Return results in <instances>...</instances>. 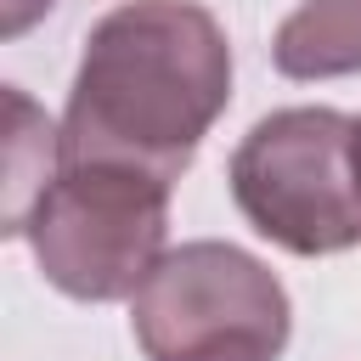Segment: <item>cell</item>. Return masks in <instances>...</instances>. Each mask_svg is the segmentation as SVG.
<instances>
[{"label":"cell","mask_w":361,"mask_h":361,"mask_svg":"<svg viewBox=\"0 0 361 361\" xmlns=\"http://www.w3.org/2000/svg\"><path fill=\"white\" fill-rule=\"evenodd\" d=\"M237 214L299 259L344 254L361 243V180H355V118L338 107H276L265 113L226 164Z\"/></svg>","instance_id":"obj_2"},{"label":"cell","mask_w":361,"mask_h":361,"mask_svg":"<svg viewBox=\"0 0 361 361\" xmlns=\"http://www.w3.org/2000/svg\"><path fill=\"white\" fill-rule=\"evenodd\" d=\"M23 237L56 293L79 305L135 299L169 254V180L118 164H62Z\"/></svg>","instance_id":"obj_4"},{"label":"cell","mask_w":361,"mask_h":361,"mask_svg":"<svg viewBox=\"0 0 361 361\" xmlns=\"http://www.w3.org/2000/svg\"><path fill=\"white\" fill-rule=\"evenodd\" d=\"M130 333L147 361H276L293 333V305L259 254L192 237L135 288Z\"/></svg>","instance_id":"obj_3"},{"label":"cell","mask_w":361,"mask_h":361,"mask_svg":"<svg viewBox=\"0 0 361 361\" xmlns=\"http://www.w3.org/2000/svg\"><path fill=\"white\" fill-rule=\"evenodd\" d=\"M51 6H56V0H0V34H6V39L28 34V28H34Z\"/></svg>","instance_id":"obj_7"},{"label":"cell","mask_w":361,"mask_h":361,"mask_svg":"<svg viewBox=\"0 0 361 361\" xmlns=\"http://www.w3.org/2000/svg\"><path fill=\"white\" fill-rule=\"evenodd\" d=\"M231 107V39L197 0H124L90 23L68 107L62 164H118L180 180Z\"/></svg>","instance_id":"obj_1"},{"label":"cell","mask_w":361,"mask_h":361,"mask_svg":"<svg viewBox=\"0 0 361 361\" xmlns=\"http://www.w3.org/2000/svg\"><path fill=\"white\" fill-rule=\"evenodd\" d=\"M355 180H361V118H355Z\"/></svg>","instance_id":"obj_8"},{"label":"cell","mask_w":361,"mask_h":361,"mask_svg":"<svg viewBox=\"0 0 361 361\" xmlns=\"http://www.w3.org/2000/svg\"><path fill=\"white\" fill-rule=\"evenodd\" d=\"M6 113H11V135H6V237H23L28 214L39 209L51 180L62 175V124H51L17 85H6Z\"/></svg>","instance_id":"obj_6"},{"label":"cell","mask_w":361,"mask_h":361,"mask_svg":"<svg viewBox=\"0 0 361 361\" xmlns=\"http://www.w3.org/2000/svg\"><path fill=\"white\" fill-rule=\"evenodd\" d=\"M271 62L282 79L361 73V0H299L271 39Z\"/></svg>","instance_id":"obj_5"}]
</instances>
